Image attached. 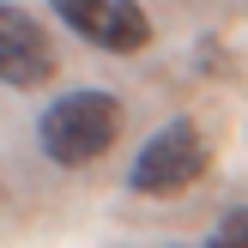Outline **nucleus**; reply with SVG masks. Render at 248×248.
Returning <instances> with one entry per match:
<instances>
[{"instance_id":"obj_3","label":"nucleus","mask_w":248,"mask_h":248,"mask_svg":"<svg viewBox=\"0 0 248 248\" xmlns=\"http://www.w3.org/2000/svg\"><path fill=\"white\" fill-rule=\"evenodd\" d=\"M61 12L67 31H79L85 43L109 48V55H140L152 43V18H145L133 0H48Z\"/></svg>"},{"instance_id":"obj_1","label":"nucleus","mask_w":248,"mask_h":248,"mask_svg":"<svg viewBox=\"0 0 248 248\" xmlns=\"http://www.w3.org/2000/svg\"><path fill=\"white\" fill-rule=\"evenodd\" d=\"M121 133V103L109 91H61L55 103L43 109L36 121V140L55 164L79 170V164H97V157L115 145Z\"/></svg>"},{"instance_id":"obj_4","label":"nucleus","mask_w":248,"mask_h":248,"mask_svg":"<svg viewBox=\"0 0 248 248\" xmlns=\"http://www.w3.org/2000/svg\"><path fill=\"white\" fill-rule=\"evenodd\" d=\"M55 79V48H48L43 24L24 6H6L0 0V85L12 91H36V85Z\"/></svg>"},{"instance_id":"obj_2","label":"nucleus","mask_w":248,"mask_h":248,"mask_svg":"<svg viewBox=\"0 0 248 248\" xmlns=\"http://www.w3.org/2000/svg\"><path fill=\"white\" fill-rule=\"evenodd\" d=\"M200 170H206L200 127H194V121H164V127L140 145L127 182H133V194H182V188L200 182Z\"/></svg>"},{"instance_id":"obj_5","label":"nucleus","mask_w":248,"mask_h":248,"mask_svg":"<svg viewBox=\"0 0 248 248\" xmlns=\"http://www.w3.org/2000/svg\"><path fill=\"white\" fill-rule=\"evenodd\" d=\"M212 248H248V212H230L224 224H218V236Z\"/></svg>"}]
</instances>
